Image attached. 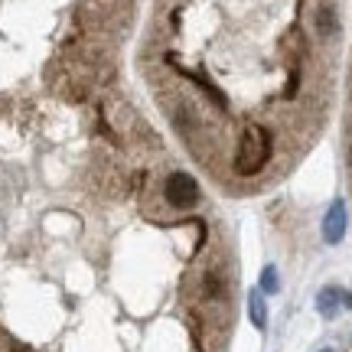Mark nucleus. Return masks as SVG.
<instances>
[{"mask_svg": "<svg viewBox=\"0 0 352 352\" xmlns=\"http://www.w3.org/2000/svg\"><path fill=\"white\" fill-rule=\"evenodd\" d=\"M164 196L173 209H192V206H199V199H202L199 183H196L189 173H170L166 176Z\"/></svg>", "mask_w": 352, "mask_h": 352, "instance_id": "obj_1", "label": "nucleus"}, {"mask_svg": "<svg viewBox=\"0 0 352 352\" xmlns=\"http://www.w3.org/2000/svg\"><path fill=\"white\" fill-rule=\"evenodd\" d=\"M342 235H346V206H342V199H340L329 206L327 219H323V239H327L329 245H340Z\"/></svg>", "mask_w": 352, "mask_h": 352, "instance_id": "obj_2", "label": "nucleus"}, {"mask_svg": "<svg viewBox=\"0 0 352 352\" xmlns=\"http://www.w3.org/2000/svg\"><path fill=\"white\" fill-rule=\"evenodd\" d=\"M316 33H320L323 39H329V36H336V33H340V16H336V10L327 7V3L316 10Z\"/></svg>", "mask_w": 352, "mask_h": 352, "instance_id": "obj_3", "label": "nucleus"}, {"mask_svg": "<svg viewBox=\"0 0 352 352\" xmlns=\"http://www.w3.org/2000/svg\"><path fill=\"white\" fill-rule=\"evenodd\" d=\"M340 297H342V290H336V287L320 290V297H316L320 314H323V316H336V310H340Z\"/></svg>", "mask_w": 352, "mask_h": 352, "instance_id": "obj_4", "label": "nucleus"}, {"mask_svg": "<svg viewBox=\"0 0 352 352\" xmlns=\"http://www.w3.org/2000/svg\"><path fill=\"white\" fill-rule=\"evenodd\" d=\"M248 314H252V320H254V327L258 329L267 327V310H264L261 290H252V297H248Z\"/></svg>", "mask_w": 352, "mask_h": 352, "instance_id": "obj_5", "label": "nucleus"}, {"mask_svg": "<svg viewBox=\"0 0 352 352\" xmlns=\"http://www.w3.org/2000/svg\"><path fill=\"white\" fill-rule=\"evenodd\" d=\"M280 290V277H277V267L267 264L261 271V294H277Z\"/></svg>", "mask_w": 352, "mask_h": 352, "instance_id": "obj_6", "label": "nucleus"}, {"mask_svg": "<svg viewBox=\"0 0 352 352\" xmlns=\"http://www.w3.org/2000/svg\"><path fill=\"white\" fill-rule=\"evenodd\" d=\"M202 287H206V297H222L226 284H222V277H219V274H206Z\"/></svg>", "mask_w": 352, "mask_h": 352, "instance_id": "obj_7", "label": "nucleus"}, {"mask_svg": "<svg viewBox=\"0 0 352 352\" xmlns=\"http://www.w3.org/2000/svg\"><path fill=\"white\" fill-rule=\"evenodd\" d=\"M349 166H352V144H349Z\"/></svg>", "mask_w": 352, "mask_h": 352, "instance_id": "obj_8", "label": "nucleus"}]
</instances>
